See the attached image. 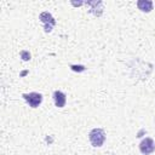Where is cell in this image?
<instances>
[{
  "instance_id": "5",
  "label": "cell",
  "mask_w": 155,
  "mask_h": 155,
  "mask_svg": "<svg viewBox=\"0 0 155 155\" xmlns=\"http://www.w3.org/2000/svg\"><path fill=\"white\" fill-rule=\"evenodd\" d=\"M52 98H53V103L57 108H63L65 107V103H67V94L59 90H56L52 94Z\"/></svg>"
},
{
  "instance_id": "6",
  "label": "cell",
  "mask_w": 155,
  "mask_h": 155,
  "mask_svg": "<svg viewBox=\"0 0 155 155\" xmlns=\"http://www.w3.org/2000/svg\"><path fill=\"white\" fill-rule=\"evenodd\" d=\"M137 7L138 10H140L142 12L149 13L151 12V10L154 8V2L150 0H138L137 1Z\"/></svg>"
},
{
  "instance_id": "3",
  "label": "cell",
  "mask_w": 155,
  "mask_h": 155,
  "mask_svg": "<svg viewBox=\"0 0 155 155\" xmlns=\"http://www.w3.org/2000/svg\"><path fill=\"white\" fill-rule=\"evenodd\" d=\"M23 99L27 102V104L30 108H38L42 103V94L39 92H29V93H23L22 94Z\"/></svg>"
},
{
  "instance_id": "2",
  "label": "cell",
  "mask_w": 155,
  "mask_h": 155,
  "mask_svg": "<svg viewBox=\"0 0 155 155\" xmlns=\"http://www.w3.org/2000/svg\"><path fill=\"white\" fill-rule=\"evenodd\" d=\"M39 19H40V22L44 24L45 31H46V33H51L52 29H53V27L56 25V19H54V17H53L50 12L44 11V12H41V13L39 15Z\"/></svg>"
},
{
  "instance_id": "7",
  "label": "cell",
  "mask_w": 155,
  "mask_h": 155,
  "mask_svg": "<svg viewBox=\"0 0 155 155\" xmlns=\"http://www.w3.org/2000/svg\"><path fill=\"white\" fill-rule=\"evenodd\" d=\"M21 57L23 61H29L30 59V53L28 51H22L21 52Z\"/></svg>"
},
{
  "instance_id": "4",
  "label": "cell",
  "mask_w": 155,
  "mask_h": 155,
  "mask_svg": "<svg viewBox=\"0 0 155 155\" xmlns=\"http://www.w3.org/2000/svg\"><path fill=\"white\" fill-rule=\"evenodd\" d=\"M155 150V142L153 138L150 137H145L144 139L140 140L139 143V151L143 154V155H150L153 154Z\"/></svg>"
},
{
  "instance_id": "1",
  "label": "cell",
  "mask_w": 155,
  "mask_h": 155,
  "mask_svg": "<svg viewBox=\"0 0 155 155\" xmlns=\"http://www.w3.org/2000/svg\"><path fill=\"white\" fill-rule=\"evenodd\" d=\"M105 132L103 128H99V127H96V128H92L88 133V140L91 143L92 147L94 148H101L104 142H105Z\"/></svg>"
}]
</instances>
